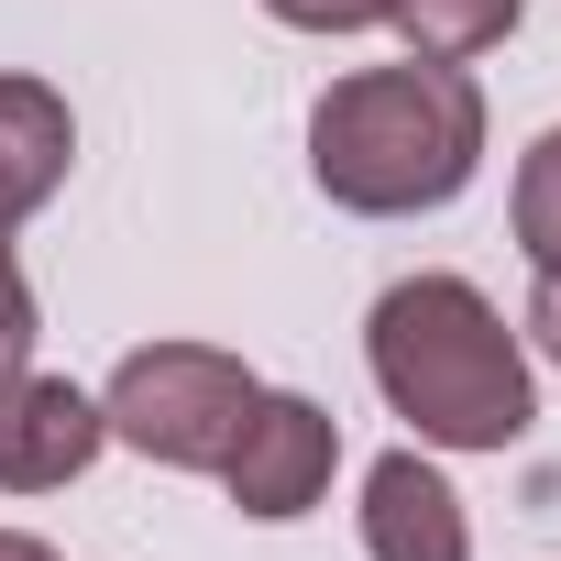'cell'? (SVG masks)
I'll return each mask as SVG.
<instances>
[{
    "label": "cell",
    "mask_w": 561,
    "mask_h": 561,
    "mask_svg": "<svg viewBox=\"0 0 561 561\" xmlns=\"http://www.w3.org/2000/svg\"><path fill=\"white\" fill-rule=\"evenodd\" d=\"M364 353H375L386 408L430 451H506L539 419L517 331L495 320L484 287H462V275H408V287H386L375 320H364Z\"/></svg>",
    "instance_id": "1"
},
{
    "label": "cell",
    "mask_w": 561,
    "mask_h": 561,
    "mask_svg": "<svg viewBox=\"0 0 561 561\" xmlns=\"http://www.w3.org/2000/svg\"><path fill=\"white\" fill-rule=\"evenodd\" d=\"M528 342L561 364V275H539V298H528Z\"/></svg>",
    "instance_id": "12"
},
{
    "label": "cell",
    "mask_w": 561,
    "mask_h": 561,
    "mask_svg": "<svg viewBox=\"0 0 561 561\" xmlns=\"http://www.w3.org/2000/svg\"><path fill=\"white\" fill-rule=\"evenodd\" d=\"M364 550H375V561H473L462 495H451L419 451H386V462L364 473Z\"/></svg>",
    "instance_id": "6"
},
{
    "label": "cell",
    "mask_w": 561,
    "mask_h": 561,
    "mask_svg": "<svg viewBox=\"0 0 561 561\" xmlns=\"http://www.w3.org/2000/svg\"><path fill=\"white\" fill-rule=\"evenodd\" d=\"M78 165V122L45 78H0V220H34Z\"/></svg>",
    "instance_id": "7"
},
{
    "label": "cell",
    "mask_w": 561,
    "mask_h": 561,
    "mask_svg": "<svg viewBox=\"0 0 561 561\" xmlns=\"http://www.w3.org/2000/svg\"><path fill=\"white\" fill-rule=\"evenodd\" d=\"M23 353H34V287L12 264V220H0V364H23Z\"/></svg>",
    "instance_id": "11"
},
{
    "label": "cell",
    "mask_w": 561,
    "mask_h": 561,
    "mask_svg": "<svg viewBox=\"0 0 561 561\" xmlns=\"http://www.w3.org/2000/svg\"><path fill=\"white\" fill-rule=\"evenodd\" d=\"M517 253L539 275H561V133H539L517 154Z\"/></svg>",
    "instance_id": "9"
},
{
    "label": "cell",
    "mask_w": 561,
    "mask_h": 561,
    "mask_svg": "<svg viewBox=\"0 0 561 561\" xmlns=\"http://www.w3.org/2000/svg\"><path fill=\"white\" fill-rule=\"evenodd\" d=\"M0 561H56L45 539H23V528H0Z\"/></svg>",
    "instance_id": "13"
},
{
    "label": "cell",
    "mask_w": 561,
    "mask_h": 561,
    "mask_svg": "<svg viewBox=\"0 0 561 561\" xmlns=\"http://www.w3.org/2000/svg\"><path fill=\"white\" fill-rule=\"evenodd\" d=\"M264 12L287 23V34H375L397 0H264Z\"/></svg>",
    "instance_id": "10"
},
{
    "label": "cell",
    "mask_w": 561,
    "mask_h": 561,
    "mask_svg": "<svg viewBox=\"0 0 561 561\" xmlns=\"http://www.w3.org/2000/svg\"><path fill=\"white\" fill-rule=\"evenodd\" d=\"M12 375H23V364H0V397H12Z\"/></svg>",
    "instance_id": "14"
},
{
    "label": "cell",
    "mask_w": 561,
    "mask_h": 561,
    "mask_svg": "<svg viewBox=\"0 0 561 561\" xmlns=\"http://www.w3.org/2000/svg\"><path fill=\"white\" fill-rule=\"evenodd\" d=\"M111 419L100 397H78L67 375H12V397H0V484L12 495H56L100 462Z\"/></svg>",
    "instance_id": "5"
},
{
    "label": "cell",
    "mask_w": 561,
    "mask_h": 561,
    "mask_svg": "<svg viewBox=\"0 0 561 561\" xmlns=\"http://www.w3.org/2000/svg\"><path fill=\"white\" fill-rule=\"evenodd\" d=\"M517 12L528 0H397V34H408V56H430V67H462V56H484V45H506L517 34Z\"/></svg>",
    "instance_id": "8"
},
{
    "label": "cell",
    "mask_w": 561,
    "mask_h": 561,
    "mask_svg": "<svg viewBox=\"0 0 561 561\" xmlns=\"http://www.w3.org/2000/svg\"><path fill=\"white\" fill-rule=\"evenodd\" d=\"M484 165V89L462 67H364L309 111V176L353 220H408L462 198Z\"/></svg>",
    "instance_id": "2"
},
{
    "label": "cell",
    "mask_w": 561,
    "mask_h": 561,
    "mask_svg": "<svg viewBox=\"0 0 561 561\" xmlns=\"http://www.w3.org/2000/svg\"><path fill=\"white\" fill-rule=\"evenodd\" d=\"M331 462H342V419L320 397H253L242 430H231V451H220V484H231L242 517L287 528V517H309L331 495Z\"/></svg>",
    "instance_id": "4"
},
{
    "label": "cell",
    "mask_w": 561,
    "mask_h": 561,
    "mask_svg": "<svg viewBox=\"0 0 561 561\" xmlns=\"http://www.w3.org/2000/svg\"><path fill=\"white\" fill-rule=\"evenodd\" d=\"M253 397H264V386H253L242 353H209V342H144V353L111 375L100 419H111V440H133V451L165 462V473H220V451H231V430H242Z\"/></svg>",
    "instance_id": "3"
}]
</instances>
